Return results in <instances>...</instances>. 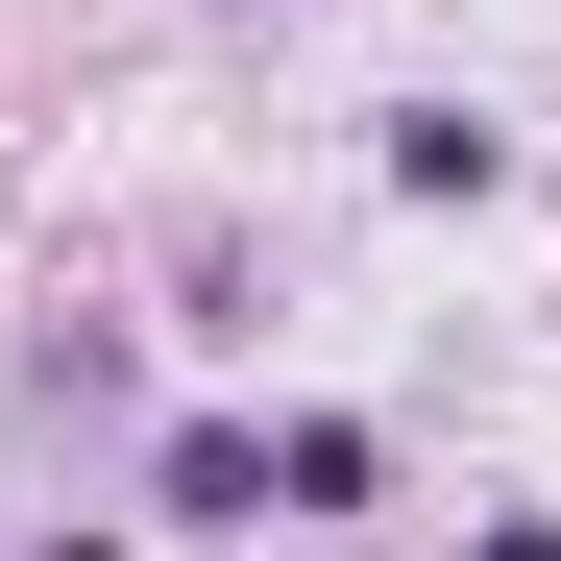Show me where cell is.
<instances>
[{"mask_svg": "<svg viewBox=\"0 0 561 561\" xmlns=\"http://www.w3.org/2000/svg\"><path fill=\"white\" fill-rule=\"evenodd\" d=\"M147 489L220 537V513H268V439H244V415H171V463H147Z\"/></svg>", "mask_w": 561, "mask_h": 561, "instance_id": "1", "label": "cell"}, {"mask_svg": "<svg viewBox=\"0 0 561 561\" xmlns=\"http://www.w3.org/2000/svg\"><path fill=\"white\" fill-rule=\"evenodd\" d=\"M513 123H463V99H391V196H489Z\"/></svg>", "mask_w": 561, "mask_h": 561, "instance_id": "2", "label": "cell"}, {"mask_svg": "<svg viewBox=\"0 0 561 561\" xmlns=\"http://www.w3.org/2000/svg\"><path fill=\"white\" fill-rule=\"evenodd\" d=\"M463 561H561V513H489V537H463Z\"/></svg>", "mask_w": 561, "mask_h": 561, "instance_id": "3", "label": "cell"}]
</instances>
